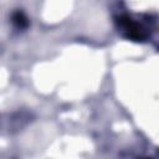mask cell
I'll return each instance as SVG.
<instances>
[{"mask_svg": "<svg viewBox=\"0 0 159 159\" xmlns=\"http://www.w3.org/2000/svg\"><path fill=\"white\" fill-rule=\"evenodd\" d=\"M12 22L17 29H25L29 25V19L22 11H16L12 14Z\"/></svg>", "mask_w": 159, "mask_h": 159, "instance_id": "7a4b0ae2", "label": "cell"}, {"mask_svg": "<svg viewBox=\"0 0 159 159\" xmlns=\"http://www.w3.org/2000/svg\"><path fill=\"white\" fill-rule=\"evenodd\" d=\"M118 25L119 27L125 32V35L129 37V39H133V40H142L144 39V30L135 22L133 21L132 17L127 16V15H123V16H119L118 17Z\"/></svg>", "mask_w": 159, "mask_h": 159, "instance_id": "6da1fadb", "label": "cell"}]
</instances>
